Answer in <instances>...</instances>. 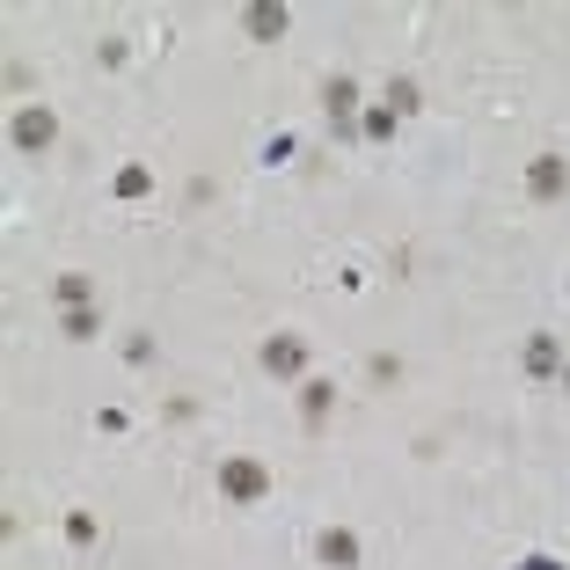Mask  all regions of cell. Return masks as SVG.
I'll return each mask as SVG.
<instances>
[{
  "label": "cell",
  "mask_w": 570,
  "mask_h": 570,
  "mask_svg": "<svg viewBox=\"0 0 570 570\" xmlns=\"http://www.w3.org/2000/svg\"><path fill=\"white\" fill-rule=\"evenodd\" d=\"M527 198L534 205L570 198V162H563V154H534V162H527Z\"/></svg>",
  "instance_id": "cell-4"
},
{
  "label": "cell",
  "mask_w": 570,
  "mask_h": 570,
  "mask_svg": "<svg viewBox=\"0 0 570 570\" xmlns=\"http://www.w3.org/2000/svg\"><path fill=\"white\" fill-rule=\"evenodd\" d=\"M395 124H403V118L381 102V110H366V140H395Z\"/></svg>",
  "instance_id": "cell-15"
},
{
  "label": "cell",
  "mask_w": 570,
  "mask_h": 570,
  "mask_svg": "<svg viewBox=\"0 0 570 570\" xmlns=\"http://www.w3.org/2000/svg\"><path fill=\"white\" fill-rule=\"evenodd\" d=\"M220 497H227V505H264V497H271V469H264V461H249V453H227V461H220Z\"/></svg>",
  "instance_id": "cell-1"
},
{
  "label": "cell",
  "mask_w": 570,
  "mask_h": 570,
  "mask_svg": "<svg viewBox=\"0 0 570 570\" xmlns=\"http://www.w3.org/2000/svg\"><path fill=\"white\" fill-rule=\"evenodd\" d=\"M322 102H329V124L344 132V124H351V102H359V81H351V74H337V81L322 88Z\"/></svg>",
  "instance_id": "cell-8"
},
{
  "label": "cell",
  "mask_w": 570,
  "mask_h": 570,
  "mask_svg": "<svg viewBox=\"0 0 570 570\" xmlns=\"http://www.w3.org/2000/svg\"><path fill=\"white\" fill-rule=\"evenodd\" d=\"M52 140H59V118H52L44 102H22L15 124H8V146H15V154H44Z\"/></svg>",
  "instance_id": "cell-2"
},
{
  "label": "cell",
  "mask_w": 570,
  "mask_h": 570,
  "mask_svg": "<svg viewBox=\"0 0 570 570\" xmlns=\"http://www.w3.org/2000/svg\"><path fill=\"white\" fill-rule=\"evenodd\" d=\"M242 30H249V37H256V44H278L285 30H293V15H285L278 0H256V8H249V15H242Z\"/></svg>",
  "instance_id": "cell-7"
},
{
  "label": "cell",
  "mask_w": 570,
  "mask_h": 570,
  "mask_svg": "<svg viewBox=\"0 0 570 570\" xmlns=\"http://www.w3.org/2000/svg\"><path fill=\"white\" fill-rule=\"evenodd\" d=\"M329 403H337V387H329V381H307V387H300V409H307V425H322V417H329Z\"/></svg>",
  "instance_id": "cell-10"
},
{
  "label": "cell",
  "mask_w": 570,
  "mask_h": 570,
  "mask_svg": "<svg viewBox=\"0 0 570 570\" xmlns=\"http://www.w3.org/2000/svg\"><path fill=\"white\" fill-rule=\"evenodd\" d=\"M66 541L88 549V541H96V512H66Z\"/></svg>",
  "instance_id": "cell-12"
},
{
  "label": "cell",
  "mask_w": 570,
  "mask_h": 570,
  "mask_svg": "<svg viewBox=\"0 0 570 570\" xmlns=\"http://www.w3.org/2000/svg\"><path fill=\"white\" fill-rule=\"evenodd\" d=\"M264 373H278V381L307 373V337H271V344H264Z\"/></svg>",
  "instance_id": "cell-6"
},
{
  "label": "cell",
  "mask_w": 570,
  "mask_h": 570,
  "mask_svg": "<svg viewBox=\"0 0 570 570\" xmlns=\"http://www.w3.org/2000/svg\"><path fill=\"white\" fill-rule=\"evenodd\" d=\"M315 556H322V570H359V534L351 527H322V541H315Z\"/></svg>",
  "instance_id": "cell-5"
},
{
  "label": "cell",
  "mask_w": 570,
  "mask_h": 570,
  "mask_svg": "<svg viewBox=\"0 0 570 570\" xmlns=\"http://www.w3.org/2000/svg\"><path fill=\"white\" fill-rule=\"evenodd\" d=\"M59 337L88 344V337H102V315H96V307H66V315H59Z\"/></svg>",
  "instance_id": "cell-9"
},
{
  "label": "cell",
  "mask_w": 570,
  "mask_h": 570,
  "mask_svg": "<svg viewBox=\"0 0 570 570\" xmlns=\"http://www.w3.org/2000/svg\"><path fill=\"white\" fill-rule=\"evenodd\" d=\"M512 570H563L556 556H527V563H512Z\"/></svg>",
  "instance_id": "cell-16"
},
{
  "label": "cell",
  "mask_w": 570,
  "mask_h": 570,
  "mask_svg": "<svg viewBox=\"0 0 570 570\" xmlns=\"http://www.w3.org/2000/svg\"><path fill=\"white\" fill-rule=\"evenodd\" d=\"M52 293H59V307H88V293H96V285H88V271H66Z\"/></svg>",
  "instance_id": "cell-11"
},
{
  "label": "cell",
  "mask_w": 570,
  "mask_h": 570,
  "mask_svg": "<svg viewBox=\"0 0 570 570\" xmlns=\"http://www.w3.org/2000/svg\"><path fill=\"white\" fill-rule=\"evenodd\" d=\"M519 366H527V381H563V337H556V329H534L527 337V351H519Z\"/></svg>",
  "instance_id": "cell-3"
},
{
  "label": "cell",
  "mask_w": 570,
  "mask_h": 570,
  "mask_svg": "<svg viewBox=\"0 0 570 570\" xmlns=\"http://www.w3.org/2000/svg\"><path fill=\"white\" fill-rule=\"evenodd\" d=\"M146 190H154L146 168H118V198H146Z\"/></svg>",
  "instance_id": "cell-14"
},
{
  "label": "cell",
  "mask_w": 570,
  "mask_h": 570,
  "mask_svg": "<svg viewBox=\"0 0 570 570\" xmlns=\"http://www.w3.org/2000/svg\"><path fill=\"white\" fill-rule=\"evenodd\" d=\"M387 110L409 118V110H417V81H387Z\"/></svg>",
  "instance_id": "cell-13"
}]
</instances>
